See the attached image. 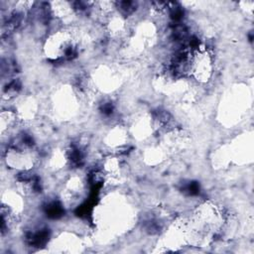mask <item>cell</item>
I'll return each instance as SVG.
<instances>
[{
  "instance_id": "2",
  "label": "cell",
  "mask_w": 254,
  "mask_h": 254,
  "mask_svg": "<svg viewBox=\"0 0 254 254\" xmlns=\"http://www.w3.org/2000/svg\"><path fill=\"white\" fill-rule=\"evenodd\" d=\"M127 130L121 126H115L105 136V144L111 148H120L127 141Z\"/></svg>"
},
{
  "instance_id": "1",
  "label": "cell",
  "mask_w": 254,
  "mask_h": 254,
  "mask_svg": "<svg viewBox=\"0 0 254 254\" xmlns=\"http://www.w3.org/2000/svg\"><path fill=\"white\" fill-rule=\"evenodd\" d=\"M77 45L78 41L71 31L63 29L47 39L44 51L50 60H69L76 54Z\"/></svg>"
}]
</instances>
